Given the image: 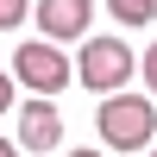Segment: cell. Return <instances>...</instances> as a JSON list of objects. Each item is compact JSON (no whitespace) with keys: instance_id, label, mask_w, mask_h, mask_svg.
Returning <instances> with one entry per match:
<instances>
[{"instance_id":"1","label":"cell","mask_w":157,"mask_h":157,"mask_svg":"<svg viewBox=\"0 0 157 157\" xmlns=\"http://www.w3.org/2000/svg\"><path fill=\"white\" fill-rule=\"evenodd\" d=\"M94 126L107 138V151H145L157 132V94H107Z\"/></svg>"},{"instance_id":"2","label":"cell","mask_w":157,"mask_h":157,"mask_svg":"<svg viewBox=\"0 0 157 157\" xmlns=\"http://www.w3.org/2000/svg\"><path fill=\"white\" fill-rule=\"evenodd\" d=\"M75 75H82V88H94V94H120L126 82H132V50L120 44V38H82V63H75Z\"/></svg>"},{"instance_id":"3","label":"cell","mask_w":157,"mask_h":157,"mask_svg":"<svg viewBox=\"0 0 157 157\" xmlns=\"http://www.w3.org/2000/svg\"><path fill=\"white\" fill-rule=\"evenodd\" d=\"M13 75H19V88H32V94H63V88L75 82V63L63 57V44L38 38V44H19Z\"/></svg>"},{"instance_id":"4","label":"cell","mask_w":157,"mask_h":157,"mask_svg":"<svg viewBox=\"0 0 157 157\" xmlns=\"http://www.w3.org/2000/svg\"><path fill=\"white\" fill-rule=\"evenodd\" d=\"M94 25V0H38V32L50 44H75Z\"/></svg>"},{"instance_id":"5","label":"cell","mask_w":157,"mask_h":157,"mask_svg":"<svg viewBox=\"0 0 157 157\" xmlns=\"http://www.w3.org/2000/svg\"><path fill=\"white\" fill-rule=\"evenodd\" d=\"M57 138H63V113L50 107V94L25 101L19 107V151H57Z\"/></svg>"},{"instance_id":"6","label":"cell","mask_w":157,"mask_h":157,"mask_svg":"<svg viewBox=\"0 0 157 157\" xmlns=\"http://www.w3.org/2000/svg\"><path fill=\"white\" fill-rule=\"evenodd\" d=\"M107 13L126 25V32H138V25H151V19H157V0H107Z\"/></svg>"},{"instance_id":"7","label":"cell","mask_w":157,"mask_h":157,"mask_svg":"<svg viewBox=\"0 0 157 157\" xmlns=\"http://www.w3.org/2000/svg\"><path fill=\"white\" fill-rule=\"evenodd\" d=\"M25 13H32V0H0V32H13Z\"/></svg>"},{"instance_id":"8","label":"cell","mask_w":157,"mask_h":157,"mask_svg":"<svg viewBox=\"0 0 157 157\" xmlns=\"http://www.w3.org/2000/svg\"><path fill=\"white\" fill-rule=\"evenodd\" d=\"M138 69H145V88H151V94H157V44L145 50V63H138Z\"/></svg>"},{"instance_id":"9","label":"cell","mask_w":157,"mask_h":157,"mask_svg":"<svg viewBox=\"0 0 157 157\" xmlns=\"http://www.w3.org/2000/svg\"><path fill=\"white\" fill-rule=\"evenodd\" d=\"M13 88H19V75H0V113L13 107Z\"/></svg>"},{"instance_id":"10","label":"cell","mask_w":157,"mask_h":157,"mask_svg":"<svg viewBox=\"0 0 157 157\" xmlns=\"http://www.w3.org/2000/svg\"><path fill=\"white\" fill-rule=\"evenodd\" d=\"M0 157H19V145H13V138H0Z\"/></svg>"},{"instance_id":"11","label":"cell","mask_w":157,"mask_h":157,"mask_svg":"<svg viewBox=\"0 0 157 157\" xmlns=\"http://www.w3.org/2000/svg\"><path fill=\"white\" fill-rule=\"evenodd\" d=\"M69 157H101V151H69Z\"/></svg>"},{"instance_id":"12","label":"cell","mask_w":157,"mask_h":157,"mask_svg":"<svg viewBox=\"0 0 157 157\" xmlns=\"http://www.w3.org/2000/svg\"><path fill=\"white\" fill-rule=\"evenodd\" d=\"M151 157H157V145H151Z\"/></svg>"}]
</instances>
